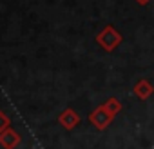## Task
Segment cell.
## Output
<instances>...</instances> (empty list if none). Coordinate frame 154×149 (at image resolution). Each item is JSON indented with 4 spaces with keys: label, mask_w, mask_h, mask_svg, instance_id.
<instances>
[{
    "label": "cell",
    "mask_w": 154,
    "mask_h": 149,
    "mask_svg": "<svg viewBox=\"0 0 154 149\" xmlns=\"http://www.w3.org/2000/svg\"><path fill=\"white\" fill-rule=\"evenodd\" d=\"M9 129V118L0 111V133H4V131H8Z\"/></svg>",
    "instance_id": "obj_7"
},
{
    "label": "cell",
    "mask_w": 154,
    "mask_h": 149,
    "mask_svg": "<svg viewBox=\"0 0 154 149\" xmlns=\"http://www.w3.org/2000/svg\"><path fill=\"white\" fill-rule=\"evenodd\" d=\"M98 42L105 47V49H114L120 44V35L112 29V27H105L100 35H98Z\"/></svg>",
    "instance_id": "obj_1"
},
{
    "label": "cell",
    "mask_w": 154,
    "mask_h": 149,
    "mask_svg": "<svg viewBox=\"0 0 154 149\" xmlns=\"http://www.w3.org/2000/svg\"><path fill=\"white\" fill-rule=\"evenodd\" d=\"M20 142V136L9 127L8 131H4V133H0V144H2L6 149H13V147H17V144Z\"/></svg>",
    "instance_id": "obj_3"
},
{
    "label": "cell",
    "mask_w": 154,
    "mask_h": 149,
    "mask_svg": "<svg viewBox=\"0 0 154 149\" xmlns=\"http://www.w3.org/2000/svg\"><path fill=\"white\" fill-rule=\"evenodd\" d=\"M103 107H105V109H107V111H109L111 115H114L116 111H120V104H118L116 100H109V102H107V104H105Z\"/></svg>",
    "instance_id": "obj_6"
},
{
    "label": "cell",
    "mask_w": 154,
    "mask_h": 149,
    "mask_svg": "<svg viewBox=\"0 0 154 149\" xmlns=\"http://www.w3.org/2000/svg\"><path fill=\"white\" fill-rule=\"evenodd\" d=\"M111 118H112V115L102 106V107H98L93 115H91V122L96 125V127H100V129H103L109 122H111Z\"/></svg>",
    "instance_id": "obj_2"
},
{
    "label": "cell",
    "mask_w": 154,
    "mask_h": 149,
    "mask_svg": "<svg viewBox=\"0 0 154 149\" xmlns=\"http://www.w3.org/2000/svg\"><path fill=\"white\" fill-rule=\"evenodd\" d=\"M78 115H76L72 109H67V111H63L62 115H60V124L65 127V129H72L76 124H78Z\"/></svg>",
    "instance_id": "obj_4"
},
{
    "label": "cell",
    "mask_w": 154,
    "mask_h": 149,
    "mask_svg": "<svg viewBox=\"0 0 154 149\" xmlns=\"http://www.w3.org/2000/svg\"><path fill=\"white\" fill-rule=\"evenodd\" d=\"M138 2H141V4H143V2H147V0H138Z\"/></svg>",
    "instance_id": "obj_8"
},
{
    "label": "cell",
    "mask_w": 154,
    "mask_h": 149,
    "mask_svg": "<svg viewBox=\"0 0 154 149\" xmlns=\"http://www.w3.org/2000/svg\"><path fill=\"white\" fill-rule=\"evenodd\" d=\"M134 91H136V95H140L141 98H147V95H149L152 89H150L149 82H145V80H143V82H140V84L136 86V89H134Z\"/></svg>",
    "instance_id": "obj_5"
}]
</instances>
